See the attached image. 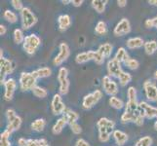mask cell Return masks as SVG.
<instances>
[{"label": "cell", "instance_id": "bcb514c9", "mask_svg": "<svg viewBox=\"0 0 157 146\" xmlns=\"http://www.w3.org/2000/svg\"><path fill=\"white\" fill-rule=\"evenodd\" d=\"M105 58L101 55V53H99L98 51H96V55H95V58H94V62L97 63V64H99V66H101V64H102L105 62Z\"/></svg>", "mask_w": 157, "mask_h": 146}, {"label": "cell", "instance_id": "9f6ffc18", "mask_svg": "<svg viewBox=\"0 0 157 146\" xmlns=\"http://www.w3.org/2000/svg\"><path fill=\"white\" fill-rule=\"evenodd\" d=\"M154 129H155V131L157 132V121L154 123Z\"/></svg>", "mask_w": 157, "mask_h": 146}, {"label": "cell", "instance_id": "f5cc1de1", "mask_svg": "<svg viewBox=\"0 0 157 146\" xmlns=\"http://www.w3.org/2000/svg\"><path fill=\"white\" fill-rule=\"evenodd\" d=\"M148 3L153 6H157V0H148Z\"/></svg>", "mask_w": 157, "mask_h": 146}, {"label": "cell", "instance_id": "5bb4252c", "mask_svg": "<svg viewBox=\"0 0 157 146\" xmlns=\"http://www.w3.org/2000/svg\"><path fill=\"white\" fill-rule=\"evenodd\" d=\"M4 99L10 101L13 99L14 95H15V92L16 89H17V82L15 81V79L13 78H8L6 79V81L4 82Z\"/></svg>", "mask_w": 157, "mask_h": 146}, {"label": "cell", "instance_id": "9a60e30c", "mask_svg": "<svg viewBox=\"0 0 157 146\" xmlns=\"http://www.w3.org/2000/svg\"><path fill=\"white\" fill-rule=\"evenodd\" d=\"M131 31V24H130V21L128 19H122L119 23L116 24L113 30V33L115 36H123L130 33Z\"/></svg>", "mask_w": 157, "mask_h": 146}, {"label": "cell", "instance_id": "ac0fdd59", "mask_svg": "<svg viewBox=\"0 0 157 146\" xmlns=\"http://www.w3.org/2000/svg\"><path fill=\"white\" fill-rule=\"evenodd\" d=\"M58 24L59 30L64 31L67 30L70 25H71V19H70L69 15H61L58 18Z\"/></svg>", "mask_w": 157, "mask_h": 146}, {"label": "cell", "instance_id": "44dd1931", "mask_svg": "<svg viewBox=\"0 0 157 146\" xmlns=\"http://www.w3.org/2000/svg\"><path fill=\"white\" fill-rule=\"evenodd\" d=\"M63 117L67 120L68 125H70V124H72V123H76L79 119L78 113L71 110L70 108H67L66 111H64V113L63 114Z\"/></svg>", "mask_w": 157, "mask_h": 146}, {"label": "cell", "instance_id": "277c9868", "mask_svg": "<svg viewBox=\"0 0 157 146\" xmlns=\"http://www.w3.org/2000/svg\"><path fill=\"white\" fill-rule=\"evenodd\" d=\"M58 81L59 83V95H67L69 91L70 82L68 80V70L66 67H61L58 72Z\"/></svg>", "mask_w": 157, "mask_h": 146}, {"label": "cell", "instance_id": "d6a6232c", "mask_svg": "<svg viewBox=\"0 0 157 146\" xmlns=\"http://www.w3.org/2000/svg\"><path fill=\"white\" fill-rule=\"evenodd\" d=\"M26 146H50V144L45 138H40V139H31L30 138V139H28Z\"/></svg>", "mask_w": 157, "mask_h": 146}, {"label": "cell", "instance_id": "6da1fadb", "mask_svg": "<svg viewBox=\"0 0 157 146\" xmlns=\"http://www.w3.org/2000/svg\"><path fill=\"white\" fill-rule=\"evenodd\" d=\"M21 15V28L25 30L31 28L32 26L35 25L37 23V18L35 14L32 11L28 8L25 7L23 10L20 12Z\"/></svg>", "mask_w": 157, "mask_h": 146}, {"label": "cell", "instance_id": "83f0119b", "mask_svg": "<svg viewBox=\"0 0 157 146\" xmlns=\"http://www.w3.org/2000/svg\"><path fill=\"white\" fill-rule=\"evenodd\" d=\"M144 52L147 55H153V54L157 51V41L155 40H150L144 43Z\"/></svg>", "mask_w": 157, "mask_h": 146}, {"label": "cell", "instance_id": "ba28073f", "mask_svg": "<svg viewBox=\"0 0 157 146\" xmlns=\"http://www.w3.org/2000/svg\"><path fill=\"white\" fill-rule=\"evenodd\" d=\"M67 109V106L62 99V95L59 94L54 95L51 102V110L54 115H63Z\"/></svg>", "mask_w": 157, "mask_h": 146}, {"label": "cell", "instance_id": "d590c367", "mask_svg": "<svg viewBox=\"0 0 157 146\" xmlns=\"http://www.w3.org/2000/svg\"><path fill=\"white\" fill-rule=\"evenodd\" d=\"M107 31V28H106V24L104 21H100L97 24L96 28H95V32L99 35H105Z\"/></svg>", "mask_w": 157, "mask_h": 146}, {"label": "cell", "instance_id": "52a82bcc", "mask_svg": "<svg viewBox=\"0 0 157 146\" xmlns=\"http://www.w3.org/2000/svg\"><path fill=\"white\" fill-rule=\"evenodd\" d=\"M101 87L102 90L105 91V93L110 96H114L118 93V85L116 82H114L111 78L105 75L101 79Z\"/></svg>", "mask_w": 157, "mask_h": 146}, {"label": "cell", "instance_id": "4316f807", "mask_svg": "<svg viewBox=\"0 0 157 146\" xmlns=\"http://www.w3.org/2000/svg\"><path fill=\"white\" fill-rule=\"evenodd\" d=\"M112 50H113V47L111 44H109V43H105V44H101L97 51H98L99 53H101V55L106 58H109L111 56Z\"/></svg>", "mask_w": 157, "mask_h": 146}, {"label": "cell", "instance_id": "60d3db41", "mask_svg": "<svg viewBox=\"0 0 157 146\" xmlns=\"http://www.w3.org/2000/svg\"><path fill=\"white\" fill-rule=\"evenodd\" d=\"M17 113H16V111L14 109H12V108H9V109L6 110V118H7V121L8 123H11L12 121H14L16 118H17Z\"/></svg>", "mask_w": 157, "mask_h": 146}, {"label": "cell", "instance_id": "8d00e7d4", "mask_svg": "<svg viewBox=\"0 0 157 146\" xmlns=\"http://www.w3.org/2000/svg\"><path fill=\"white\" fill-rule=\"evenodd\" d=\"M32 93H33V95L36 97H39V99H45V97L48 95L47 91L44 88L40 87V86H36V87H34V89L32 90Z\"/></svg>", "mask_w": 157, "mask_h": 146}, {"label": "cell", "instance_id": "9c48e42d", "mask_svg": "<svg viewBox=\"0 0 157 146\" xmlns=\"http://www.w3.org/2000/svg\"><path fill=\"white\" fill-rule=\"evenodd\" d=\"M59 52L53 61V63L57 66H62L63 62H66L70 56V50L67 43L62 42L59 46Z\"/></svg>", "mask_w": 157, "mask_h": 146}, {"label": "cell", "instance_id": "f1b7e54d", "mask_svg": "<svg viewBox=\"0 0 157 146\" xmlns=\"http://www.w3.org/2000/svg\"><path fill=\"white\" fill-rule=\"evenodd\" d=\"M108 102H109V105L112 108H114V109H117V110H120V109H122L123 107H125V104H124L123 100L119 99V97L115 96V95L114 96H110Z\"/></svg>", "mask_w": 157, "mask_h": 146}, {"label": "cell", "instance_id": "4fadbf2b", "mask_svg": "<svg viewBox=\"0 0 157 146\" xmlns=\"http://www.w3.org/2000/svg\"><path fill=\"white\" fill-rule=\"evenodd\" d=\"M140 112L144 118L153 119L157 118V107H153L145 101H140L139 103Z\"/></svg>", "mask_w": 157, "mask_h": 146}, {"label": "cell", "instance_id": "484cf974", "mask_svg": "<svg viewBox=\"0 0 157 146\" xmlns=\"http://www.w3.org/2000/svg\"><path fill=\"white\" fill-rule=\"evenodd\" d=\"M91 3L96 12H98L99 14H102L105 11V6H106L107 1L106 0H93Z\"/></svg>", "mask_w": 157, "mask_h": 146}, {"label": "cell", "instance_id": "ee69618b", "mask_svg": "<svg viewBox=\"0 0 157 146\" xmlns=\"http://www.w3.org/2000/svg\"><path fill=\"white\" fill-rule=\"evenodd\" d=\"M127 96L128 99H137V90L134 87H129L127 90Z\"/></svg>", "mask_w": 157, "mask_h": 146}, {"label": "cell", "instance_id": "3957f363", "mask_svg": "<svg viewBox=\"0 0 157 146\" xmlns=\"http://www.w3.org/2000/svg\"><path fill=\"white\" fill-rule=\"evenodd\" d=\"M41 44V40L36 34H29L25 36V41L23 43V48L26 54L29 55H33L37 49L39 48Z\"/></svg>", "mask_w": 157, "mask_h": 146}, {"label": "cell", "instance_id": "f907efd6", "mask_svg": "<svg viewBox=\"0 0 157 146\" xmlns=\"http://www.w3.org/2000/svg\"><path fill=\"white\" fill-rule=\"evenodd\" d=\"M117 5L120 8L125 7L126 5H127V0H118V1H117Z\"/></svg>", "mask_w": 157, "mask_h": 146}, {"label": "cell", "instance_id": "db71d44e", "mask_svg": "<svg viewBox=\"0 0 157 146\" xmlns=\"http://www.w3.org/2000/svg\"><path fill=\"white\" fill-rule=\"evenodd\" d=\"M62 3H63L64 5H67L68 3H71V0H62Z\"/></svg>", "mask_w": 157, "mask_h": 146}, {"label": "cell", "instance_id": "7402d4cb", "mask_svg": "<svg viewBox=\"0 0 157 146\" xmlns=\"http://www.w3.org/2000/svg\"><path fill=\"white\" fill-rule=\"evenodd\" d=\"M21 123H23V120H21V118L18 115L17 118H16L14 121H12L11 123H8V125H7L5 131H7L10 134H12L14 132L18 131V129L21 128Z\"/></svg>", "mask_w": 157, "mask_h": 146}, {"label": "cell", "instance_id": "cb8c5ba5", "mask_svg": "<svg viewBox=\"0 0 157 146\" xmlns=\"http://www.w3.org/2000/svg\"><path fill=\"white\" fill-rule=\"evenodd\" d=\"M31 73L36 79H40V78L49 77L52 74V70L49 67H41V68L34 70V71H32Z\"/></svg>", "mask_w": 157, "mask_h": 146}, {"label": "cell", "instance_id": "f6af8a7d", "mask_svg": "<svg viewBox=\"0 0 157 146\" xmlns=\"http://www.w3.org/2000/svg\"><path fill=\"white\" fill-rule=\"evenodd\" d=\"M11 4H12V6L14 7L15 10L20 11V12L25 8L24 4H23V2L21 1V0H12V1H11Z\"/></svg>", "mask_w": 157, "mask_h": 146}, {"label": "cell", "instance_id": "7dc6e473", "mask_svg": "<svg viewBox=\"0 0 157 146\" xmlns=\"http://www.w3.org/2000/svg\"><path fill=\"white\" fill-rule=\"evenodd\" d=\"M74 146H90L89 142L86 141L85 139L83 138H78L76 140V142H75V145Z\"/></svg>", "mask_w": 157, "mask_h": 146}, {"label": "cell", "instance_id": "74e56055", "mask_svg": "<svg viewBox=\"0 0 157 146\" xmlns=\"http://www.w3.org/2000/svg\"><path fill=\"white\" fill-rule=\"evenodd\" d=\"M11 134L7 132L4 131L1 134H0V146H11L10 137Z\"/></svg>", "mask_w": 157, "mask_h": 146}, {"label": "cell", "instance_id": "836d02e7", "mask_svg": "<svg viewBox=\"0 0 157 146\" xmlns=\"http://www.w3.org/2000/svg\"><path fill=\"white\" fill-rule=\"evenodd\" d=\"M119 84H120L121 86H127V84H129L130 82H131L132 80V75L130 74L129 72H126V71H123L120 76H119Z\"/></svg>", "mask_w": 157, "mask_h": 146}, {"label": "cell", "instance_id": "f546056e", "mask_svg": "<svg viewBox=\"0 0 157 146\" xmlns=\"http://www.w3.org/2000/svg\"><path fill=\"white\" fill-rule=\"evenodd\" d=\"M45 126H46V121L42 118L36 119L35 121H33L31 123V129H33V131L38 132V133L42 132L43 129H44Z\"/></svg>", "mask_w": 157, "mask_h": 146}, {"label": "cell", "instance_id": "d4e9b609", "mask_svg": "<svg viewBox=\"0 0 157 146\" xmlns=\"http://www.w3.org/2000/svg\"><path fill=\"white\" fill-rule=\"evenodd\" d=\"M114 58L116 59V61H118L119 62H121V63L124 62V63H125L130 58H129V55H128V53L126 51V49L123 48V47H120V48H118V50H117V52L115 54Z\"/></svg>", "mask_w": 157, "mask_h": 146}, {"label": "cell", "instance_id": "4dcf8cb0", "mask_svg": "<svg viewBox=\"0 0 157 146\" xmlns=\"http://www.w3.org/2000/svg\"><path fill=\"white\" fill-rule=\"evenodd\" d=\"M97 127H107V128H113L115 127V123L114 121L110 120V119H107L105 117H102L99 119V121L97 122Z\"/></svg>", "mask_w": 157, "mask_h": 146}, {"label": "cell", "instance_id": "b9f144b4", "mask_svg": "<svg viewBox=\"0 0 157 146\" xmlns=\"http://www.w3.org/2000/svg\"><path fill=\"white\" fill-rule=\"evenodd\" d=\"M69 127H70V129H71V132L74 134H80L81 133H82V128H81V126L79 125L77 122L70 124Z\"/></svg>", "mask_w": 157, "mask_h": 146}, {"label": "cell", "instance_id": "ffe728a7", "mask_svg": "<svg viewBox=\"0 0 157 146\" xmlns=\"http://www.w3.org/2000/svg\"><path fill=\"white\" fill-rule=\"evenodd\" d=\"M144 41L143 38H140V37H132V38H129L126 42V45H127V48L129 49H140L142 48L143 46H144Z\"/></svg>", "mask_w": 157, "mask_h": 146}, {"label": "cell", "instance_id": "7c38bea8", "mask_svg": "<svg viewBox=\"0 0 157 146\" xmlns=\"http://www.w3.org/2000/svg\"><path fill=\"white\" fill-rule=\"evenodd\" d=\"M145 96L149 101H157V86L152 80H147L144 83Z\"/></svg>", "mask_w": 157, "mask_h": 146}, {"label": "cell", "instance_id": "603a6c76", "mask_svg": "<svg viewBox=\"0 0 157 146\" xmlns=\"http://www.w3.org/2000/svg\"><path fill=\"white\" fill-rule=\"evenodd\" d=\"M67 120L63 116L61 118H59L57 120V122L55 123V125H54L53 128H52L53 133L54 134H59L63 132V129H64V127L67 126Z\"/></svg>", "mask_w": 157, "mask_h": 146}, {"label": "cell", "instance_id": "8992f818", "mask_svg": "<svg viewBox=\"0 0 157 146\" xmlns=\"http://www.w3.org/2000/svg\"><path fill=\"white\" fill-rule=\"evenodd\" d=\"M101 97H102V92L101 90H95L93 93L86 95L83 97L82 106L85 109H91L92 107H94L101 99Z\"/></svg>", "mask_w": 157, "mask_h": 146}, {"label": "cell", "instance_id": "7bdbcfd3", "mask_svg": "<svg viewBox=\"0 0 157 146\" xmlns=\"http://www.w3.org/2000/svg\"><path fill=\"white\" fill-rule=\"evenodd\" d=\"M145 26H147V28H157V16L152 19H148L145 21V23H144Z\"/></svg>", "mask_w": 157, "mask_h": 146}, {"label": "cell", "instance_id": "8fae6325", "mask_svg": "<svg viewBox=\"0 0 157 146\" xmlns=\"http://www.w3.org/2000/svg\"><path fill=\"white\" fill-rule=\"evenodd\" d=\"M106 69H107V75L109 77L119 78L120 74L123 72L121 62L116 61L115 58H111L108 61L107 66H106Z\"/></svg>", "mask_w": 157, "mask_h": 146}, {"label": "cell", "instance_id": "5b68a950", "mask_svg": "<svg viewBox=\"0 0 157 146\" xmlns=\"http://www.w3.org/2000/svg\"><path fill=\"white\" fill-rule=\"evenodd\" d=\"M144 118L140 112V108L136 111H127L124 110V113L121 115L122 123H135L137 126H142L144 124Z\"/></svg>", "mask_w": 157, "mask_h": 146}, {"label": "cell", "instance_id": "ab89813d", "mask_svg": "<svg viewBox=\"0 0 157 146\" xmlns=\"http://www.w3.org/2000/svg\"><path fill=\"white\" fill-rule=\"evenodd\" d=\"M125 66H126L128 68L131 69V70H136V69H138V68H139L140 63H139V62L137 61V59L131 58H130L128 59V61L125 62Z\"/></svg>", "mask_w": 157, "mask_h": 146}, {"label": "cell", "instance_id": "7a4b0ae2", "mask_svg": "<svg viewBox=\"0 0 157 146\" xmlns=\"http://www.w3.org/2000/svg\"><path fill=\"white\" fill-rule=\"evenodd\" d=\"M36 82L37 79L32 75L31 72H21L20 75L19 79V84H20V89L21 91H32L36 87Z\"/></svg>", "mask_w": 157, "mask_h": 146}, {"label": "cell", "instance_id": "e575fe53", "mask_svg": "<svg viewBox=\"0 0 157 146\" xmlns=\"http://www.w3.org/2000/svg\"><path fill=\"white\" fill-rule=\"evenodd\" d=\"M25 37L24 36V32L21 28H16L14 30V41L16 44H21V43H24L25 41Z\"/></svg>", "mask_w": 157, "mask_h": 146}, {"label": "cell", "instance_id": "30bf717a", "mask_svg": "<svg viewBox=\"0 0 157 146\" xmlns=\"http://www.w3.org/2000/svg\"><path fill=\"white\" fill-rule=\"evenodd\" d=\"M14 70V66L11 61L8 58H0V82L4 84L6 81V76L11 74Z\"/></svg>", "mask_w": 157, "mask_h": 146}, {"label": "cell", "instance_id": "816d5d0a", "mask_svg": "<svg viewBox=\"0 0 157 146\" xmlns=\"http://www.w3.org/2000/svg\"><path fill=\"white\" fill-rule=\"evenodd\" d=\"M7 32V29H6V26L3 25V24H0V35H5Z\"/></svg>", "mask_w": 157, "mask_h": 146}, {"label": "cell", "instance_id": "1f68e13d", "mask_svg": "<svg viewBox=\"0 0 157 146\" xmlns=\"http://www.w3.org/2000/svg\"><path fill=\"white\" fill-rule=\"evenodd\" d=\"M3 17L7 21H9L10 24H15V23H17V21H18L17 14H16L15 12H13V11H11V10L5 11L4 14H3Z\"/></svg>", "mask_w": 157, "mask_h": 146}, {"label": "cell", "instance_id": "c3c4849f", "mask_svg": "<svg viewBox=\"0 0 157 146\" xmlns=\"http://www.w3.org/2000/svg\"><path fill=\"white\" fill-rule=\"evenodd\" d=\"M84 3L83 0H71V4L74 7H80Z\"/></svg>", "mask_w": 157, "mask_h": 146}, {"label": "cell", "instance_id": "2e32d148", "mask_svg": "<svg viewBox=\"0 0 157 146\" xmlns=\"http://www.w3.org/2000/svg\"><path fill=\"white\" fill-rule=\"evenodd\" d=\"M95 55H96V51H88V52L80 53L75 57V62L78 64H82L90 61H94Z\"/></svg>", "mask_w": 157, "mask_h": 146}, {"label": "cell", "instance_id": "681fc988", "mask_svg": "<svg viewBox=\"0 0 157 146\" xmlns=\"http://www.w3.org/2000/svg\"><path fill=\"white\" fill-rule=\"evenodd\" d=\"M26 143H28V139H25V138H20L18 140V144L19 146H26Z\"/></svg>", "mask_w": 157, "mask_h": 146}, {"label": "cell", "instance_id": "d6986e66", "mask_svg": "<svg viewBox=\"0 0 157 146\" xmlns=\"http://www.w3.org/2000/svg\"><path fill=\"white\" fill-rule=\"evenodd\" d=\"M113 137L115 139V142L118 146H123L128 141V134L119 129H115L112 133Z\"/></svg>", "mask_w": 157, "mask_h": 146}, {"label": "cell", "instance_id": "f35d334b", "mask_svg": "<svg viewBox=\"0 0 157 146\" xmlns=\"http://www.w3.org/2000/svg\"><path fill=\"white\" fill-rule=\"evenodd\" d=\"M152 142H153L152 138L147 136V137H144L142 138H140L135 146H151L152 145Z\"/></svg>", "mask_w": 157, "mask_h": 146}, {"label": "cell", "instance_id": "e0dca14e", "mask_svg": "<svg viewBox=\"0 0 157 146\" xmlns=\"http://www.w3.org/2000/svg\"><path fill=\"white\" fill-rule=\"evenodd\" d=\"M99 139L101 142H107L110 138L111 133L114 132L113 128H107V127H99Z\"/></svg>", "mask_w": 157, "mask_h": 146}, {"label": "cell", "instance_id": "11a10c76", "mask_svg": "<svg viewBox=\"0 0 157 146\" xmlns=\"http://www.w3.org/2000/svg\"><path fill=\"white\" fill-rule=\"evenodd\" d=\"M153 77H154V79L155 80H157V70L154 72V74H153Z\"/></svg>", "mask_w": 157, "mask_h": 146}]
</instances>
